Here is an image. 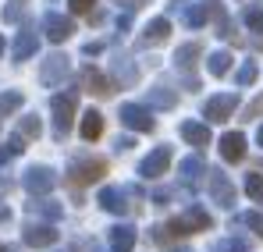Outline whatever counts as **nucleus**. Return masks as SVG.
<instances>
[{
	"label": "nucleus",
	"mask_w": 263,
	"mask_h": 252,
	"mask_svg": "<svg viewBox=\"0 0 263 252\" xmlns=\"http://www.w3.org/2000/svg\"><path fill=\"white\" fill-rule=\"evenodd\" d=\"M114 79H118L121 85H135L139 82V68L132 64V57H125V53L114 57Z\"/></svg>",
	"instance_id": "nucleus-22"
},
{
	"label": "nucleus",
	"mask_w": 263,
	"mask_h": 252,
	"mask_svg": "<svg viewBox=\"0 0 263 252\" xmlns=\"http://www.w3.org/2000/svg\"><path fill=\"white\" fill-rule=\"evenodd\" d=\"M68 71H71V57L68 53H50L43 64H40V82L46 89H53V85H61L68 79Z\"/></svg>",
	"instance_id": "nucleus-4"
},
{
	"label": "nucleus",
	"mask_w": 263,
	"mask_h": 252,
	"mask_svg": "<svg viewBox=\"0 0 263 252\" xmlns=\"http://www.w3.org/2000/svg\"><path fill=\"white\" fill-rule=\"evenodd\" d=\"M121 125L132 128V131H153L157 121H153V114H149V107H142V103H121Z\"/></svg>",
	"instance_id": "nucleus-8"
},
{
	"label": "nucleus",
	"mask_w": 263,
	"mask_h": 252,
	"mask_svg": "<svg viewBox=\"0 0 263 252\" xmlns=\"http://www.w3.org/2000/svg\"><path fill=\"white\" fill-rule=\"evenodd\" d=\"M100 50H103V43H86V46H82V53H86V57H96Z\"/></svg>",
	"instance_id": "nucleus-37"
},
{
	"label": "nucleus",
	"mask_w": 263,
	"mask_h": 252,
	"mask_svg": "<svg viewBox=\"0 0 263 252\" xmlns=\"http://www.w3.org/2000/svg\"><path fill=\"white\" fill-rule=\"evenodd\" d=\"M22 238H25V245H32V249H50V245L61 238V231H57L53 224H36V220H29L25 231H22Z\"/></svg>",
	"instance_id": "nucleus-10"
},
{
	"label": "nucleus",
	"mask_w": 263,
	"mask_h": 252,
	"mask_svg": "<svg viewBox=\"0 0 263 252\" xmlns=\"http://www.w3.org/2000/svg\"><path fill=\"white\" fill-rule=\"evenodd\" d=\"M178 135L189 146H210V128H206V121H181Z\"/></svg>",
	"instance_id": "nucleus-17"
},
{
	"label": "nucleus",
	"mask_w": 263,
	"mask_h": 252,
	"mask_svg": "<svg viewBox=\"0 0 263 252\" xmlns=\"http://www.w3.org/2000/svg\"><path fill=\"white\" fill-rule=\"evenodd\" d=\"M256 118H263V96H256V100L246 107V118H242V121H256Z\"/></svg>",
	"instance_id": "nucleus-35"
},
{
	"label": "nucleus",
	"mask_w": 263,
	"mask_h": 252,
	"mask_svg": "<svg viewBox=\"0 0 263 252\" xmlns=\"http://www.w3.org/2000/svg\"><path fill=\"white\" fill-rule=\"evenodd\" d=\"M75 103L79 96L75 92H57L50 100V110H53V139H64L71 131V121H75Z\"/></svg>",
	"instance_id": "nucleus-2"
},
{
	"label": "nucleus",
	"mask_w": 263,
	"mask_h": 252,
	"mask_svg": "<svg viewBox=\"0 0 263 252\" xmlns=\"http://www.w3.org/2000/svg\"><path fill=\"white\" fill-rule=\"evenodd\" d=\"M238 224H249V227H253V231H256V235L263 238V213H256V210L242 213V217H238Z\"/></svg>",
	"instance_id": "nucleus-32"
},
{
	"label": "nucleus",
	"mask_w": 263,
	"mask_h": 252,
	"mask_svg": "<svg viewBox=\"0 0 263 252\" xmlns=\"http://www.w3.org/2000/svg\"><path fill=\"white\" fill-rule=\"evenodd\" d=\"M4 220H11V210H7V206H0V224H4Z\"/></svg>",
	"instance_id": "nucleus-39"
},
{
	"label": "nucleus",
	"mask_w": 263,
	"mask_h": 252,
	"mask_svg": "<svg viewBox=\"0 0 263 252\" xmlns=\"http://www.w3.org/2000/svg\"><path fill=\"white\" fill-rule=\"evenodd\" d=\"M36 50H40V36H36L32 29H22L18 40H14V46H11V57H14V61H29Z\"/></svg>",
	"instance_id": "nucleus-16"
},
{
	"label": "nucleus",
	"mask_w": 263,
	"mask_h": 252,
	"mask_svg": "<svg viewBox=\"0 0 263 252\" xmlns=\"http://www.w3.org/2000/svg\"><path fill=\"white\" fill-rule=\"evenodd\" d=\"M29 213H32V217H43V220L53 224V220H61V217H64V206H61V203H53V199H36V196H32Z\"/></svg>",
	"instance_id": "nucleus-19"
},
{
	"label": "nucleus",
	"mask_w": 263,
	"mask_h": 252,
	"mask_svg": "<svg viewBox=\"0 0 263 252\" xmlns=\"http://www.w3.org/2000/svg\"><path fill=\"white\" fill-rule=\"evenodd\" d=\"M100 135H103V114L100 110H86L82 114V139L86 142H96Z\"/></svg>",
	"instance_id": "nucleus-23"
},
{
	"label": "nucleus",
	"mask_w": 263,
	"mask_h": 252,
	"mask_svg": "<svg viewBox=\"0 0 263 252\" xmlns=\"http://www.w3.org/2000/svg\"><path fill=\"white\" fill-rule=\"evenodd\" d=\"M256 82V61H246L238 68V85H253Z\"/></svg>",
	"instance_id": "nucleus-33"
},
{
	"label": "nucleus",
	"mask_w": 263,
	"mask_h": 252,
	"mask_svg": "<svg viewBox=\"0 0 263 252\" xmlns=\"http://www.w3.org/2000/svg\"><path fill=\"white\" fill-rule=\"evenodd\" d=\"M220 157H224L228 164L242 160V157H246V135H242V131H228V135L220 139Z\"/></svg>",
	"instance_id": "nucleus-15"
},
{
	"label": "nucleus",
	"mask_w": 263,
	"mask_h": 252,
	"mask_svg": "<svg viewBox=\"0 0 263 252\" xmlns=\"http://www.w3.org/2000/svg\"><path fill=\"white\" fill-rule=\"evenodd\" d=\"M196 57H199V43H185V46H178L175 64L181 68V71H189V68L196 64Z\"/></svg>",
	"instance_id": "nucleus-25"
},
{
	"label": "nucleus",
	"mask_w": 263,
	"mask_h": 252,
	"mask_svg": "<svg viewBox=\"0 0 263 252\" xmlns=\"http://www.w3.org/2000/svg\"><path fill=\"white\" fill-rule=\"evenodd\" d=\"M214 227V217L203 210V206H189V210L175 217L171 224H167V231L175 235V238H185V235H196V231H210Z\"/></svg>",
	"instance_id": "nucleus-1"
},
{
	"label": "nucleus",
	"mask_w": 263,
	"mask_h": 252,
	"mask_svg": "<svg viewBox=\"0 0 263 252\" xmlns=\"http://www.w3.org/2000/svg\"><path fill=\"white\" fill-rule=\"evenodd\" d=\"M22 103H25V96H22V92H0V118L14 114Z\"/></svg>",
	"instance_id": "nucleus-30"
},
{
	"label": "nucleus",
	"mask_w": 263,
	"mask_h": 252,
	"mask_svg": "<svg viewBox=\"0 0 263 252\" xmlns=\"http://www.w3.org/2000/svg\"><path fill=\"white\" fill-rule=\"evenodd\" d=\"M92 4H96V0H68V7H71L75 14H82V11H89Z\"/></svg>",
	"instance_id": "nucleus-36"
},
{
	"label": "nucleus",
	"mask_w": 263,
	"mask_h": 252,
	"mask_svg": "<svg viewBox=\"0 0 263 252\" xmlns=\"http://www.w3.org/2000/svg\"><path fill=\"white\" fill-rule=\"evenodd\" d=\"M206 7H210V14H214V22H217V36H235L231 25H228V14H224L220 0H206Z\"/></svg>",
	"instance_id": "nucleus-26"
},
{
	"label": "nucleus",
	"mask_w": 263,
	"mask_h": 252,
	"mask_svg": "<svg viewBox=\"0 0 263 252\" xmlns=\"http://www.w3.org/2000/svg\"><path fill=\"white\" fill-rule=\"evenodd\" d=\"M178 252H189V249H178Z\"/></svg>",
	"instance_id": "nucleus-44"
},
{
	"label": "nucleus",
	"mask_w": 263,
	"mask_h": 252,
	"mask_svg": "<svg viewBox=\"0 0 263 252\" xmlns=\"http://www.w3.org/2000/svg\"><path fill=\"white\" fill-rule=\"evenodd\" d=\"M92 252H103V249H92Z\"/></svg>",
	"instance_id": "nucleus-43"
},
{
	"label": "nucleus",
	"mask_w": 263,
	"mask_h": 252,
	"mask_svg": "<svg viewBox=\"0 0 263 252\" xmlns=\"http://www.w3.org/2000/svg\"><path fill=\"white\" fill-rule=\"evenodd\" d=\"M235 107H238V92H220V96H210V100L203 103V118L224 125V121L235 114Z\"/></svg>",
	"instance_id": "nucleus-5"
},
{
	"label": "nucleus",
	"mask_w": 263,
	"mask_h": 252,
	"mask_svg": "<svg viewBox=\"0 0 263 252\" xmlns=\"http://www.w3.org/2000/svg\"><path fill=\"white\" fill-rule=\"evenodd\" d=\"M246 192H249L253 199H260V203H263V178H260V174H249V181H246Z\"/></svg>",
	"instance_id": "nucleus-34"
},
{
	"label": "nucleus",
	"mask_w": 263,
	"mask_h": 252,
	"mask_svg": "<svg viewBox=\"0 0 263 252\" xmlns=\"http://www.w3.org/2000/svg\"><path fill=\"white\" fill-rule=\"evenodd\" d=\"M7 188H11V185H7V181H4V178H0V203H4V199H7Z\"/></svg>",
	"instance_id": "nucleus-38"
},
{
	"label": "nucleus",
	"mask_w": 263,
	"mask_h": 252,
	"mask_svg": "<svg viewBox=\"0 0 263 252\" xmlns=\"http://www.w3.org/2000/svg\"><path fill=\"white\" fill-rule=\"evenodd\" d=\"M135 238H139V231H135L132 224L110 227V252H132L135 249Z\"/></svg>",
	"instance_id": "nucleus-14"
},
{
	"label": "nucleus",
	"mask_w": 263,
	"mask_h": 252,
	"mask_svg": "<svg viewBox=\"0 0 263 252\" xmlns=\"http://www.w3.org/2000/svg\"><path fill=\"white\" fill-rule=\"evenodd\" d=\"M125 188H114V185H103L100 188V196H96V203L103 206L107 213H128V203H125Z\"/></svg>",
	"instance_id": "nucleus-13"
},
{
	"label": "nucleus",
	"mask_w": 263,
	"mask_h": 252,
	"mask_svg": "<svg viewBox=\"0 0 263 252\" xmlns=\"http://www.w3.org/2000/svg\"><path fill=\"white\" fill-rule=\"evenodd\" d=\"M107 174V160H75L71 167H68V181L75 185V188H82V185H92V181H100Z\"/></svg>",
	"instance_id": "nucleus-3"
},
{
	"label": "nucleus",
	"mask_w": 263,
	"mask_h": 252,
	"mask_svg": "<svg viewBox=\"0 0 263 252\" xmlns=\"http://www.w3.org/2000/svg\"><path fill=\"white\" fill-rule=\"evenodd\" d=\"M256 142H260V146H263V125H260V131H256Z\"/></svg>",
	"instance_id": "nucleus-41"
},
{
	"label": "nucleus",
	"mask_w": 263,
	"mask_h": 252,
	"mask_svg": "<svg viewBox=\"0 0 263 252\" xmlns=\"http://www.w3.org/2000/svg\"><path fill=\"white\" fill-rule=\"evenodd\" d=\"M167 11L178 14L189 29H199V25H206V14H210V7H206V0L203 4H192V0H171L167 4Z\"/></svg>",
	"instance_id": "nucleus-6"
},
{
	"label": "nucleus",
	"mask_w": 263,
	"mask_h": 252,
	"mask_svg": "<svg viewBox=\"0 0 263 252\" xmlns=\"http://www.w3.org/2000/svg\"><path fill=\"white\" fill-rule=\"evenodd\" d=\"M178 174H181V185H196V181L206 174V164H203L199 157H185V160L178 164Z\"/></svg>",
	"instance_id": "nucleus-21"
},
{
	"label": "nucleus",
	"mask_w": 263,
	"mask_h": 252,
	"mask_svg": "<svg viewBox=\"0 0 263 252\" xmlns=\"http://www.w3.org/2000/svg\"><path fill=\"white\" fill-rule=\"evenodd\" d=\"M4 50H7V43H4V36H0V53H4Z\"/></svg>",
	"instance_id": "nucleus-42"
},
{
	"label": "nucleus",
	"mask_w": 263,
	"mask_h": 252,
	"mask_svg": "<svg viewBox=\"0 0 263 252\" xmlns=\"http://www.w3.org/2000/svg\"><path fill=\"white\" fill-rule=\"evenodd\" d=\"M242 22L253 29V32H263V4H249L242 11Z\"/></svg>",
	"instance_id": "nucleus-28"
},
{
	"label": "nucleus",
	"mask_w": 263,
	"mask_h": 252,
	"mask_svg": "<svg viewBox=\"0 0 263 252\" xmlns=\"http://www.w3.org/2000/svg\"><path fill=\"white\" fill-rule=\"evenodd\" d=\"M253 46H256V50H263V36H256V40H253Z\"/></svg>",
	"instance_id": "nucleus-40"
},
{
	"label": "nucleus",
	"mask_w": 263,
	"mask_h": 252,
	"mask_svg": "<svg viewBox=\"0 0 263 252\" xmlns=\"http://www.w3.org/2000/svg\"><path fill=\"white\" fill-rule=\"evenodd\" d=\"M228 68H231V53H228V50H217V53H210V57H206V71H210L214 79L228 75Z\"/></svg>",
	"instance_id": "nucleus-24"
},
{
	"label": "nucleus",
	"mask_w": 263,
	"mask_h": 252,
	"mask_svg": "<svg viewBox=\"0 0 263 252\" xmlns=\"http://www.w3.org/2000/svg\"><path fill=\"white\" fill-rule=\"evenodd\" d=\"M210 252H249V245L242 238H224L217 245H210Z\"/></svg>",
	"instance_id": "nucleus-31"
},
{
	"label": "nucleus",
	"mask_w": 263,
	"mask_h": 252,
	"mask_svg": "<svg viewBox=\"0 0 263 252\" xmlns=\"http://www.w3.org/2000/svg\"><path fill=\"white\" fill-rule=\"evenodd\" d=\"M22 185H25L29 196H46V192L57 185V174L46 167V164H40V167H29L22 174Z\"/></svg>",
	"instance_id": "nucleus-7"
},
{
	"label": "nucleus",
	"mask_w": 263,
	"mask_h": 252,
	"mask_svg": "<svg viewBox=\"0 0 263 252\" xmlns=\"http://www.w3.org/2000/svg\"><path fill=\"white\" fill-rule=\"evenodd\" d=\"M206 188H210V196H214L217 206H224V210L235 206V185L228 181L224 170H206Z\"/></svg>",
	"instance_id": "nucleus-9"
},
{
	"label": "nucleus",
	"mask_w": 263,
	"mask_h": 252,
	"mask_svg": "<svg viewBox=\"0 0 263 252\" xmlns=\"http://www.w3.org/2000/svg\"><path fill=\"white\" fill-rule=\"evenodd\" d=\"M167 32H171V22H167V18H153V22L142 29L139 40H142V46H160V43L167 40Z\"/></svg>",
	"instance_id": "nucleus-18"
},
{
	"label": "nucleus",
	"mask_w": 263,
	"mask_h": 252,
	"mask_svg": "<svg viewBox=\"0 0 263 252\" xmlns=\"http://www.w3.org/2000/svg\"><path fill=\"white\" fill-rule=\"evenodd\" d=\"M82 85H86L89 92H96V96H110V89H114V85L107 82V79H103L92 64H86V68H82Z\"/></svg>",
	"instance_id": "nucleus-20"
},
{
	"label": "nucleus",
	"mask_w": 263,
	"mask_h": 252,
	"mask_svg": "<svg viewBox=\"0 0 263 252\" xmlns=\"http://www.w3.org/2000/svg\"><path fill=\"white\" fill-rule=\"evenodd\" d=\"M43 32H46L50 43H64L75 32V22L64 18V14H57V11H50V14H43Z\"/></svg>",
	"instance_id": "nucleus-12"
},
{
	"label": "nucleus",
	"mask_w": 263,
	"mask_h": 252,
	"mask_svg": "<svg viewBox=\"0 0 263 252\" xmlns=\"http://www.w3.org/2000/svg\"><path fill=\"white\" fill-rule=\"evenodd\" d=\"M149 103H153V107H164V110H167V107H175V103H178V96L171 92V89L157 85V89H149Z\"/></svg>",
	"instance_id": "nucleus-29"
},
{
	"label": "nucleus",
	"mask_w": 263,
	"mask_h": 252,
	"mask_svg": "<svg viewBox=\"0 0 263 252\" xmlns=\"http://www.w3.org/2000/svg\"><path fill=\"white\" fill-rule=\"evenodd\" d=\"M167 167H171V146H157V149L139 164V174H142L146 181H153V178L167 174Z\"/></svg>",
	"instance_id": "nucleus-11"
},
{
	"label": "nucleus",
	"mask_w": 263,
	"mask_h": 252,
	"mask_svg": "<svg viewBox=\"0 0 263 252\" xmlns=\"http://www.w3.org/2000/svg\"><path fill=\"white\" fill-rule=\"evenodd\" d=\"M18 135H22V139H40V135H43V125H40V118H36V114L22 118V121H18Z\"/></svg>",
	"instance_id": "nucleus-27"
}]
</instances>
